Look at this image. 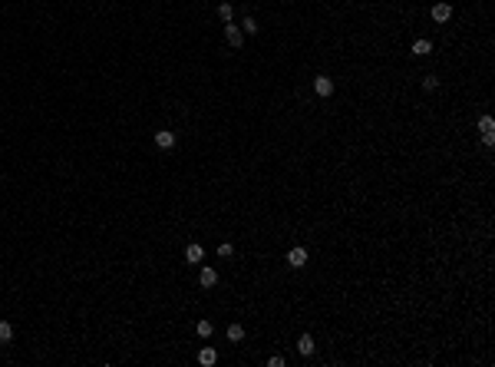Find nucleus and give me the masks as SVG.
I'll list each match as a JSON object with an SVG mask.
<instances>
[{
    "mask_svg": "<svg viewBox=\"0 0 495 367\" xmlns=\"http://www.w3.org/2000/svg\"><path fill=\"white\" fill-rule=\"evenodd\" d=\"M231 252H235V248H231L228 241H225V245H218V255H221V258H231Z\"/></svg>",
    "mask_w": 495,
    "mask_h": 367,
    "instance_id": "nucleus-17",
    "label": "nucleus"
},
{
    "mask_svg": "<svg viewBox=\"0 0 495 367\" xmlns=\"http://www.w3.org/2000/svg\"><path fill=\"white\" fill-rule=\"evenodd\" d=\"M198 364H202V367L218 364V351H215V347H202V351H198Z\"/></svg>",
    "mask_w": 495,
    "mask_h": 367,
    "instance_id": "nucleus-6",
    "label": "nucleus"
},
{
    "mask_svg": "<svg viewBox=\"0 0 495 367\" xmlns=\"http://www.w3.org/2000/svg\"><path fill=\"white\" fill-rule=\"evenodd\" d=\"M482 143H485V146H495V133H482Z\"/></svg>",
    "mask_w": 495,
    "mask_h": 367,
    "instance_id": "nucleus-19",
    "label": "nucleus"
},
{
    "mask_svg": "<svg viewBox=\"0 0 495 367\" xmlns=\"http://www.w3.org/2000/svg\"><path fill=\"white\" fill-rule=\"evenodd\" d=\"M225 37H228V43L231 47H238L241 50V43H244V30L238 24H225Z\"/></svg>",
    "mask_w": 495,
    "mask_h": 367,
    "instance_id": "nucleus-1",
    "label": "nucleus"
},
{
    "mask_svg": "<svg viewBox=\"0 0 495 367\" xmlns=\"http://www.w3.org/2000/svg\"><path fill=\"white\" fill-rule=\"evenodd\" d=\"M205 258V248L198 245V241H192V245H185V262H192V265H198Z\"/></svg>",
    "mask_w": 495,
    "mask_h": 367,
    "instance_id": "nucleus-2",
    "label": "nucleus"
},
{
    "mask_svg": "<svg viewBox=\"0 0 495 367\" xmlns=\"http://www.w3.org/2000/svg\"><path fill=\"white\" fill-rule=\"evenodd\" d=\"M479 133H495V119L492 116H482L479 119Z\"/></svg>",
    "mask_w": 495,
    "mask_h": 367,
    "instance_id": "nucleus-13",
    "label": "nucleus"
},
{
    "mask_svg": "<svg viewBox=\"0 0 495 367\" xmlns=\"http://www.w3.org/2000/svg\"><path fill=\"white\" fill-rule=\"evenodd\" d=\"M449 17H452V7H449L446 0H442V4H436V7H432V20H436V24H446Z\"/></svg>",
    "mask_w": 495,
    "mask_h": 367,
    "instance_id": "nucleus-4",
    "label": "nucleus"
},
{
    "mask_svg": "<svg viewBox=\"0 0 495 367\" xmlns=\"http://www.w3.org/2000/svg\"><path fill=\"white\" fill-rule=\"evenodd\" d=\"M198 337H212V321H198Z\"/></svg>",
    "mask_w": 495,
    "mask_h": 367,
    "instance_id": "nucleus-15",
    "label": "nucleus"
},
{
    "mask_svg": "<svg viewBox=\"0 0 495 367\" xmlns=\"http://www.w3.org/2000/svg\"><path fill=\"white\" fill-rule=\"evenodd\" d=\"M429 50H432V43H429V40H416V43H413V53H416V56H426Z\"/></svg>",
    "mask_w": 495,
    "mask_h": 367,
    "instance_id": "nucleus-12",
    "label": "nucleus"
},
{
    "mask_svg": "<svg viewBox=\"0 0 495 367\" xmlns=\"http://www.w3.org/2000/svg\"><path fill=\"white\" fill-rule=\"evenodd\" d=\"M314 347H317V344H314V337H310V334H300L297 337V351L300 354H314Z\"/></svg>",
    "mask_w": 495,
    "mask_h": 367,
    "instance_id": "nucleus-9",
    "label": "nucleus"
},
{
    "mask_svg": "<svg viewBox=\"0 0 495 367\" xmlns=\"http://www.w3.org/2000/svg\"><path fill=\"white\" fill-rule=\"evenodd\" d=\"M314 93H317V96H330V93H334V80H327V76H317V80H314Z\"/></svg>",
    "mask_w": 495,
    "mask_h": 367,
    "instance_id": "nucleus-8",
    "label": "nucleus"
},
{
    "mask_svg": "<svg viewBox=\"0 0 495 367\" xmlns=\"http://www.w3.org/2000/svg\"><path fill=\"white\" fill-rule=\"evenodd\" d=\"M436 86H439V80H436V76H426V80H423V89H436Z\"/></svg>",
    "mask_w": 495,
    "mask_h": 367,
    "instance_id": "nucleus-18",
    "label": "nucleus"
},
{
    "mask_svg": "<svg viewBox=\"0 0 495 367\" xmlns=\"http://www.w3.org/2000/svg\"><path fill=\"white\" fill-rule=\"evenodd\" d=\"M241 30H244V33H258V24H254V17H244V20H241Z\"/></svg>",
    "mask_w": 495,
    "mask_h": 367,
    "instance_id": "nucleus-16",
    "label": "nucleus"
},
{
    "mask_svg": "<svg viewBox=\"0 0 495 367\" xmlns=\"http://www.w3.org/2000/svg\"><path fill=\"white\" fill-rule=\"evenodd\" d=\"M198 285H202V288H215V285H218V272H215V268H202Z\"/></svg>",
    "mask_w": 495,
    "mask_h": 367,
    "instance_id": "nucleus-7",
    "label": "nucleus"
},
{
    "mask_svg": "<svg viewBox=\"0 0 495 367\" xmlns=\"http://www.w3.org/2000/svg\"><path fill=\"white\" fill-rule=\"evenodd\" d=\"M218 17L225 20V24H231V17H235V7H231V4H218Z\"/></svg>",
    "mask_w": 495,
    "mask_h": 367,
    "instance_id": "nucleus-11",
    "label": "nucleus"
},
{
    "mask_svg": "<svg viewBox=\"0 0 495 367\" xmlns=\"http://www.w3.org/2000/svg\"><path fill=\"white\" fill-rule=\"evenodd\" d=\"M287 265H291V268H304L307 265V252L304 248H291V252H287Z\"/></svg>",
    "mask_w": 495,
    "mask_h": 367,
    "instance_id": "nucleus-3",
    "label": "nucleus"
},
{
    "mask_svg": "<svg viewBox=\"0 0 495 367\" xmlns=\"http://www.w3.org/2000/svg\"><path fill=\"white\" fill-rule=\"evenodd\" d=\"M10 337H14V327H10V321L0 318V344H7Z\"/></svg>",
    "mask_w": 495,
    "mask_h": 367,
    "instance_id": "nucleus-10",
    "label": "nucleus"
},
{
    "mask_svg": "<svg viewBox=\"0 0 495 367\" xmlns=\"http://www.w3.org/2000/svg\"><path fill=\"white\" fill-rule=\"evenodd\" d=\"M241 337H244V327L241 324H231L228 327V341H241Z\"/></svg>",
    "mask_w": 495,
    "mask_h": 367,
    "instance_id": "nucleus-14",
    "label": "nucleus"
},
{
    "mask_svg": "<svg viewBox=\"0 0 495 367\" xmlns=\"http://www.w3.org/2000/svg\"><path fill=\"white\" fill-rule=\"evenodd\" d=\"M155 146H158V149H172V146H175V133L158 129V133H155Z\"/></svg>",
    "mask_w": 495,
    "mask_h": 367,
    "instance_id": "nucleus-5",
    "label": "nucleus"
}]
</instances>
